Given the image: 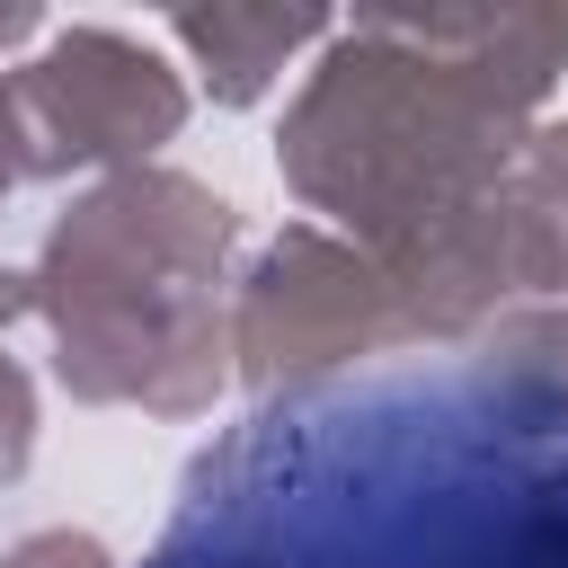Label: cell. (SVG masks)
<instances>
[{
	"instance_id": "obj_1",
	"label": "cell",
	"mask_w": 568,
	"mask_h": 568,
	"mask_svg": "<svg viewBox=\"0 0 568 568\" xmlns=\"http://www.w3.org/2000/svg\"><path fill=\"white\" fill-rule=\"evenodd\" d=\"M142 568H568V311L231 426Z\"/></svg>"
},
{
	"instance_id": "obj_2",
	"label": "cell",
	"mask_w": 568,
	"mask_h": 568,
	"mask_svg": "<svg viewBox=\"0 0 568 568\" xmlns=\"http://www.w3.org/2000/svg\"><path fill=\"white\" fill-rule=\"evenodd\" d=\"M231 240V204L186 178H106L71 204L44 248L53 320H62V382L89 399H151L195 408L222 373L213 328V266Z\"/></svg>"
},
{
	"instance_id": "obj_3",
	"label": "cell",
	"mask_w": 568,
	"mask_h": 568,
	"mask_svg": "<svg viewBox=\"0 0 568 568\" xmlns=\"http://www.w3.org/2000/svg\"><path fill=\"white\" fill-rule=\"evenodd\" d=\"M18 124H27V160L36 169H71V160H124V151H151L178 133L186 115V89L178 71L115 36V27H71L53 36L18 80Z\"/></svg>"
},
{
	"instance_id": "obj_4",
	"label": "cell",
	"mask_w": 568,
	"mask_h": 568,
	"mask_svg": "<svg viewBox=\"0 0 568 568\" xmlns=\"http://www.w3.org/2000/svg\"><path fill=\"white\" fill-rule=\"evenodd\" d=\"M382 337H399V302H390L382 266H364L355 248H337L320 231H284L240 293V355L257 382L337 373V364L373 355Z\"/></svg>"
},
{
	"instance_id": "obj_5",
	"label": "cell",
	"mask_w": 568,
	"mask_h": 568,
	"mask_svg": "<svg viewBox=\"0 0 568 568\" xmlns=\"http://www.w3.org/2000/svg\"><path fill=\"white\" fill-rule=\"evenodd\" d=\"M169 36L204 62V80H213V98H231V106H248L302 44H320L328 36V18H311V9H178L169 18Z\"/></svg>"
},
{
	"instance_id": "obj_6",
	"label": "cell",
	"mask_w": 568,
	"mask_h": 568,
	"mask_svg": "<svg viewBox=\"0 0 568 568\" xmlns=\"http://www.w3.org/2000/svg\"><path fill=\"white\" fill-rule=\"evenodd\" d=\"M0 568H115V559H106L89 532H27Z\"/></svg>"
},
{
	"instance_id": "obj_7",
	"label": "cell",
	"mask_w": 568,
	"mask_h": 568,
	"mask_svg": "<svg viewBox=\"0 0 568 568\" xmlns=\"http://www.w3.org/2000/svg\"><path fill=\"white\" fill-rule=\"evenodd\" d=\"M27 426H36V408H27V382H18V364L0 355V479L27 462Z\"/></svg>"
},
{
	"instance_id": "obj_8",
	"label": "cell",
	"mask_w": 568,
	"mask_h": 568,
	"mask_svg": "<svg viewBox=\"0 0 568 568\" xmlns=\"http://www.w3.org/2000/svg\"><path fill=\"white\" fill-rule=\"evenodd\" d=\"M36 160H27V124H18V98H9V80H0V195L27 178Z\"/></svg>"
},
{
	"instance_id": "obj_9",
	"label": "cell",
	"mask_w": 568,
	"mask_h": 568,
	"mask_svg": "<svg viewBox=\"0 0 568 568\" xmlns=\"http://www.w3.org/2000/svg\"><path fill=\"white\" fill-rule=\"evenodd\" d=\"M36 36V9H0V44H27Z\"/></svg>"
}]
</instances>
